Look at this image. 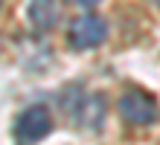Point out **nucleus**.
Instances as JSON below:
<instances>
[{
    "label": "nucleus",
    "instance_id": "obj_1",
    "mask_svg": "<svg viewBox=\"0 0 160 145\" xmlns=\"http://www.w3.org/2000/svg\"><path fill=\"white\" fill-rule=\"evenodd\" d=\"M61 108L67 110L70 119H76L84 128H102V119H105V96L88 93L84 87H70L67 93L61 96Z\"/></svg>",
    "mask_w": 160,
    "mask_h": 145
},
{
    "label": "nucleus",
    "instance_id": "obj_2",
    "mask_svg": "<svg viewBox=\"0 0 160 145\" xmlns=\"http://www.w3.org/2000/svg\"><path fill=\"white\" fill-rule=\"evenodd\" d=\"M119 116L128 125H152L160 116V108L146 90L131 87V90H125L119 96Z\"/></svg>",
    "mask_w": 160,
    "mask_h": 145
},
{
    "label": "nucleus",
    "instance_id": "obj_3",
    "mask_svg": "<svg viewBox=\"0 0 160 145\" xmlns=\"http://www.w3.org/2000/svg\"><path fill=\"white\" fill-rule=\"evenodd\" d=\"M50 131H52V116H50V110H47L44 104H32V108H26L15 119V137L23 145L44 139Z\"/></svg>",
    "mask_w": 160,
    "mask_h": 145
},
{
    "label": "nucleus",
    "instance_id": "obj_4",
    "mask_svg": "<svg viewBox=\"0 0 160 145\" xmlns=\"http://www.w3.org/2000/svg\"><path fill=\"white\" fill-rule=\"evenodd\" d=\"M105 38H108L105 17H99V15H82V17H76V21L70 23L67 41H70V46H76V50H93V46H99Z\"/></svg>",
    "mask_w": 160,
    "mask_h": 145
},
{
    "label": "nucleus",
    "instance_id": "obj_5",
    "mask_svg": "<svg viewBox=\"0 0 160 145\" xmlns=\"http://www.w3.org/2000/svg\"><path fill=\"white\" fill-rule=\"evenodd\" d=\"M26 21L38 32H50L58 23V6L55 0H26Z\"/></svg>",
    "mask_w": 160,
    "mask_h": 145
},
{
    "label": "nucleus",
    "instance_id": "obj_6",
    "mask_svg": "<svg viewBox=\"0 0 160 145\" xmlns=\"http://www.w3.org/2000/svg\"><path fill=\"white\" fill-rule=\"evenodd\" d=\"M70 3H76V6H93V3H99V0H70Z\"/></svg>",
    "mask_w": 160,
    "mask_h": 145
},
{
    "label": "nucleus",
    "instance_id": "obj_7",
    "mask_svg": "<svg viewBox=\"0 0 160 145\" xmlns=\"http://www.w3.org/2000/svg\"><path fill=\"white\" fill-rule=\"evenodd\" d=\"M154 3H160V0H154Z\"/></svg>",
    "mask_w": 160,
    "mask_h": 145
}]
</instances>
